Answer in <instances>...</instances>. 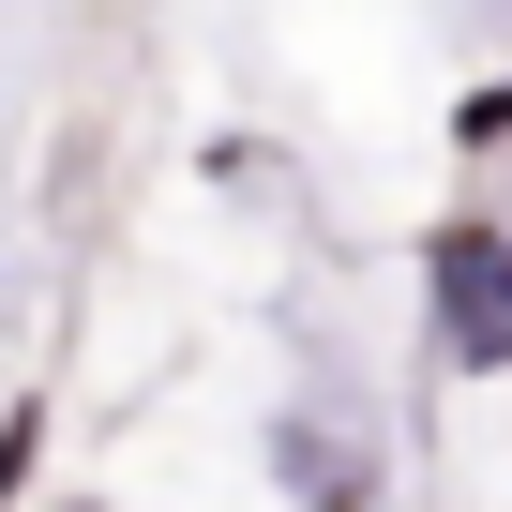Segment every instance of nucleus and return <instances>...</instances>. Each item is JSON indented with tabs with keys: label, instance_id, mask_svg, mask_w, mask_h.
<instances>
[{
	"label": "nucleus",
	"instance_id": "nucleus-1",
	"mask_svg": "<svg viewBox=\"0 0 512 512\" xmlns=\"http://www.w3.org/2000/svg\"><path fill=\"white\" fill-rule=\"evenodd\" d=\"M422 302H437V347H452L467 377H497V362H512V226H437Z\"/></svg>",
	"mask_w": 512,
	"mask_h": 512
}]
</instances>
